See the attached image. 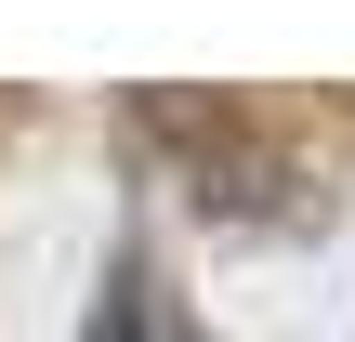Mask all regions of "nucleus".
<instances>
[{
	"label": "nucleus",
	"mask_w": 355,
	"mask_h": 342,
	"mask_svg": "<svg viewBox=\"0 0 355 342\" xmlns=\"http://www.w3.org/2000/svg\"><path fill=\"white\" fill-rule=\"evenodd\" d=\"M92 342H184V330H171V316L145 303V277H132V290H119V303L92 316Z\"/></svg>",
	"instance_id": "obj_1"
}]
</instances>
